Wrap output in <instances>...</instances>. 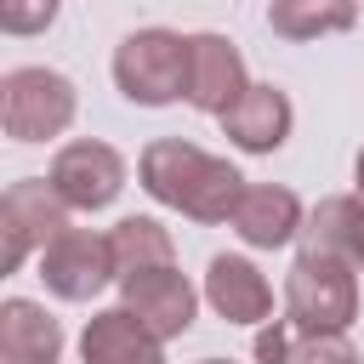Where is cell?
Returning <instances> with one entry per match:
<instances>
[{"label":"cell","instance_id":"cell-22","mask_svg":"<svg viewBox=\"0 0 364 364\" xmlns=\"http://www.w3.org/2000/svg\"><path fill=\"white\" fill-rule=\"evenodd\" d=\"M358 6H364V0H358Z\"/></svg>","mask_w":364,"mask_h":364},{"label":"cell","instance_id":"cell-15","mask_svg":"<svg viewBox=\"0 0 364 364\" xmlns=\"http://www.w3.org/2000/svg\"><path fill=\"white\" fill-rule=\"evenodd\" d=\"M57 358H63V324L28 296H6L0 301V364H57Z\"/></svg>","mask_w":364,"mask_h":364},{"label":"cell","instance_id":"cell-6","mask_svg":"<svg viewBox=\"0 0 364 364\" xmlns=\"http://www.w3.org/2000/svg\"><path fill=\"white\" fill-rule=\"evenodd\" d=\"M40 284L57 296V301H97L114 279V250H108V233H91V228H63L46 250H40Z\"/></svg>","mask_w":364,"mask_h":364},{"label":"cell","instance_id":"cell-2","mask_svg":"<svg viewBox=\"0 0 364 364\" xmlns=\"http://www.w3.org/2000/svg\"><path fill=\"white\" fill-rule=\"evenodd\" d=\"M114 85L136 108H165L188 97V34L136 28L114 46Z\"/></svg>","mask_w":364,"mask_h":364},{"label":"cell","instance_id":"cell-9","mask_svg":"<svg viewBox=\"0 0 364 364\" xmlns=\"http://www.w3.org/2000/svg\"><path fill=\"white\" fill-rule=\"evenodd\" d=\"M119 307H131L159 341H176L193 330V313H199V290L188 284V273L176 267H154V273H136V279H119Z\"/></svg>","mask_w":364,"mask_h":364},{"label":"cell","instance_id":"cell-11","mask_svg":"<svg viewBox=\"0 0 364 364\" xmlns=\"http://www.w3.org/2000/svg\"><path fill=\"white\" fill-rule=\"evenodd\" d=\"M205 301L228 324H267L273 318V284L262 279V267L250 256H233V250L210 256V267H205Z\"/></svg>","mask_w":364,"mask_h":364},{"label":"cell","instance_id":"cell-14","mask_svg":"<svg viewBox=\"0 0 364 364\" xmlns=\"http://www.w3.org/2000/svg\"><path fill=\"white\" fill-rule=\"evenodd\" d=\"M256 364H358L347 330H307L296 318H267L256 330Z\"/></svg>","mask_w":364,"mask_h":364},{"label":"cell","instance_id":"cell-12","mask_svg":"<svg viewBox=\"0 0 364 364\" xmlns=\"http://www.w3.org/2000/svg\"><path fill=\"white\" fill-rule=\"evenodd\" d=\"M228 228H233L250 250H279V245H290V239L307 228V210H301V199H296L290 188H279V182H250L245 199L233 205Z\"/></svg>","mask_w":364,"mask_h":364},{"label":"cell","instance_id":"cell-19","mask_svg":"<svg viewBox=\"0 0 364 364\" xmlns=\"http://www.w3.org/2000/svg\"><path fill=\"white\" fill-rule=\"evenodd\" d=\"M63 0H0V28L6 34H46L57 23Z\"/></svg>","mask_w":364,"mask_h":364},{"label":"cell","instance_id":"cell-17","mask_svg":"<svg viewBox=\"0 0 364 364\" xmlns=\"http://www.w3.org/2000/svg\"><path fill=\"white\" fill-rule=\"evenodd\" d=\"M307 245L347 256L353 267H364V199L358 193H330L307 210Z\"/></svg>","mask_w":364,"mask_h":364},{"label":"cell","instance_id":"cell-16","mask_svg":"<svg viewBox=\"0 0 364 364\" xmlns=\"http://www.w3.org/2000/svg\"><path fill=\"white\" fill-rule=\"evenodd\" d=\"M108 250H114V279H136L154 267H176V245L171 228H159L154 216H119L108 228Z\"/></svg>","mask_w":364,"mask_h":364},{"label":"cell","instance_id":"cell-4","mask_svg":"<svg viewBox=\"0 0 364 364\" xmlns=\"http://www.w3.org/2000/svg\"><path fill=\"white\" fill-rule=\"evenodd\" d=\"M284 318L307 330H347L358 318V267L307 245L284 273Z\"/></svg>","mask_w":364,"mask_h":364},{"label":"cell","instance_id":"cell-20","mask_svg":"<svg viewBox=\"0 0 364 364\" xmlns=\"http://www.w3.org/2000/svg\"><path fill=\"white\" fill-rule=\"evenodd\" d=\"M353 182H358V199H364V148H358V159H353Z\"/></svg>","mask_w":364,"mask_h":364},{"label":"cell","instance_id":"cell-18","mask_svg":"<svg viewBox=\"0 0 364 364\" xmlns=\"http://www.w3.org/2000/svg\"><path fill=\"white\" fill-rule=\"evenodd\" d=\"M358 23V0H267V28L279 40H324Z\"/></svg>","mask_w":364,"mask_h":364},{"label":"cell","instance_id":"cell-13","mask_svg":"<svg viewBox=\"0 0 364 364\" xmlns=\"http://www.w3.org/2000/svg\"><path fill=\"white\" fill-rule=\"evenodd\" d=\"M80 364H165V341L131 307H102L80 330Z\"/></svg>","mask_w":364,"mask_h":364},{"label":"cell","instance_id":"cell-5","mask_svg":"<svg viewBox=\"0 0 364 364\" xmlns=\"http://www.w3.org/2000/svg\"><path fill=\"white\" fill-rule=\"evenodd\" d=\"M46 182L63 193L68 210H108L125 193V154L102 136H74L51 154Z\"/></svg>","mask_w":364,"mask_h":364},{"label":"cell","instance_id":"cell-21","mask_svg":"<svg viewBox=\"0 0 364 364\" xmlns=\"http://www.w3.org/2000/svg\"><path fill=\"white\" fill-rule=\"evenodd\" d=\"M199 364H233V358H199Z\"/></svg>","mask_w":364,"mask_h":364},{"label":"cell","instance_id":"cell-1","mask_svg":"<svg viewBox=\"0 0 364 364\" xmlns=\"http://www.w3.org/2000/svg\"><path fill=\"white\" fill-rule=\"evenodd\" d=\"M136 182H142V193L154 199V205H165V210H182L188 222H228L233 216V205L245 199V176L228 165V159H216V154H205L199 142H188V136H159V142H148L142 154H136Z\"/></svg>","mask_w":364,"mask_h":364},{"label":"cell","instance_id":"cell-8","mask_svg":"<svg viewBox=\"0 0 364 364\" xmlns=\"http://www.w3.org/2000/svg\"><path fill=\"white\" fill-rule=\"evenodd\" d=\"M250 91V74H245V57L228 34H188V102L210 119H222L239 97Z\"/></svg>","mask_w":364,"mask_h":364},{"label":"cell","instance_id":"cell-10","mask_svg":"<svg viewBox=\"0 0 364 364\" xmlns=\"http://www.w3.org/2000/svg\"><path fill=\"white\" fill-rule=\"evenodd\" d=\"M290 125H296V108L273 80H250V91L222 114V136L239 154H279L290 142Z\"/></svg>","mask_w":364,"mask_h":364},{"label":"cell","instance_id":"cell-3","mask_svg":"<svg viewBox=\"0 0 364 364\" xmlns=\"http://www.w3.org/2000/svg\"><path fill=\"white\" fill-rule=\"evenodd\" d=\"M80 114V91L68 74L28 63V68H6L0 80V131L11 142H51L74 125Z\"/></svg>","mask_w":364,"mask_h":364},{"label":"cell","instance_id":"cell-7","mask_svg":"<svg viewBox=\"0 0 364 364\" xmlns=\"http://www.w3.org/2000/svg\"><path fill=\"white\" fill-rule=\"evenodd\" d=\"M68 228V205L46 176H23L0 193V233H6V273H17L28 256H40Z\"/></svg>","mask_w":364,"mask_h":364}]
</instances>
